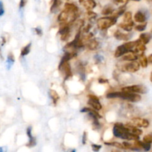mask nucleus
Returning <instances> with one entry per match:
<instances>
[{
  "label": "nucleus",
  "mask_w": 152,
  "mask_h": 152,
  "mask_svg": "<svg viewBox=\"0 0 152 152\" xmlns=\"http://www.w3.org/2000/svg\"><path fill=\"white\" fill-rule=\"evenodd\" d=\"M113 134L116 137L126 140L135 141L139 140V137L135 136V135L129 133L124 125L121 123H117L114 124V129H113Z\"/></svg>",
  "instance_id": "nucleus-1"
},
{
  "label": "nucleus",
  "mask_w": 152,
  "mask_h": 152,
  "mask_svg": "<svg viewBox=\"0 0 152 152\" xmlns=\"http://www.w3.org/2000/svg\"><path fill=\"white\" fill-rule=\"evenodd\" d=\"M106 97L108 99L113 98H120L125 99L126 101L132 102H138L141 100V96L137 94L125 93V92H111L106 95Z\"/></svg>",
  "instance_id": "nucleus-2"
},
{
  "label": "nucleus",
  "mask_w": 152,
  "mask_h": 152,
  "mask_svg": "<svg viewBox=\"0 0 152 152\" xmlns=\"http://www.w3.org/2000/svg\"><path fill=\"white\" fill-rule=\"evenodd\" d=\"M117 18L114 16H105L102 17L98 19L97 21V27L100 30L108 29L110 27L113 26L117 23Z\"/></svg>",
  "instance_id": "nucleus-3"
},
{
  "label": "nucleus",
  "mask_w": 152,
  "mask_h": 152,
  "mask_svg": "<svg viewBox=\"0 0 152 152\" xmlns=\"http://www.w3.org/2000/svg\"><path fill=\"white\" fill-rule=\"evenodd\" d=\"M147 91H148L147 88L143 85H133V86L123 87L122 88V92H125V93L143 94Z\"/></svg>",
  "instance_id": "nucleus-4"
},
{
  "label": "nucleus",
  "mask_w": 152,
  "mask_h": 152,
  "mask_svg": "<svg viewBox=\"0 0 152 152\" xmlns=\"http://www.w3.org/2000/svg\"><path fill=\"white\" fill-rule=\"evenodd\" d=\"M140 65L139 62L137 61H134V62H129L128 63L124 64L122 66L121 70L123 71H126V72L129 73H134L139 71Z\"/></svg>",
  "instance_id": "nucleus-5"
},
{
  "label": "nucleus",
  "mask_w": 152,
  "mask_h": 152,
  "mask_svg": "<svg viewBox=\"0 0 152 152\" xmlns=\"http://www.w3.org/2000/svg\"><path fill=\"white\" fill-rule=\"evenodd\" d=\"M131 124L137 128H148L150 123L148 120L140 117H134L131 120Z\"/></svg>",
  "instance_id": "nucleus-6"
},
{
  "label": "nucleus",
  "mask_w": 152,
  "mask_h": 152,
  "mask_svg": "<svg viewBox=\"0 0 152 152\" xmlns=\"http://www.w3.org/2000/svg\"><path fill=\"white\" fill-rule=\"evenodd\" d=\"M59 69L62 68V70L63 71L64 74L65 76V79L68 78V77H71L72 75V72H71V65H70V63L68 62H64V63L59 65Z\"/></svg>",
  "instance_id": "nucleus-7"
},
{
  "label": "nucleus",
  "mask_w": 152,
  "mask_h": 152,
  "mask_svg": "<svg viewBox=\"0 0 152 152\" xmlns=\"http://www.w3.org/2000/svg\"><path fill=\"white\" fill-rule=\"evenodd\" d=\"M125 127H126V129H127L128 132H129V133L135 135V136H140L141 134H142V131L140 130V129H138V128L135 127V126H134L132 124H126V126H125Z\"/></svg>",
  "instance_id": "nucleus-8"
},
{
  "label": "nucleus",
  "mask_w": 152,
  "mask_h": 152,
  "mask_svg": "<svg viewBox=\"0 0 152 152\" xmlns=\"http://www.w3.org/2000/svg\"><path fill=\"white\" fill-rule=\"evenodd\" d=\"M114 37L118 40H123V41H129L131 39L132 36L129 34H124V33L121 32L120 31L117 30L115 33H114Z\"/></svg>",
  "instance_id": "nucleus-9"
},
{
  "label": "nucleus",
  "mask_w": 152,
  "mask_h": 152,
  "mask_svg": "<svg viewBox=\"0 0 152 152\" xmlns=\"http://www.w3.org/2000/svg\"><path fill=\"white\" fill-rule=\"evenodd\" d=\"M81 112L83 113H88L89 114L90 117H96L98 120L100 118H102V116L99 114V112H97V111L91 108H84L81 110Z\"/></svg>",
  "instance_id": "nucleus-10"
},
{
  "label": "nucleus",
  "mask_w": 152,
  "mask_h": 152,
  "mask_svg": "<svg viewBox=\"0 0 152 152\" xmlns=\"http://www.w3.org/2000/svg\"><path fill=\"white\" fill-rule=\"evenodd\" d=\"M64 7H65L64 10H65V11H67L69 13H77L79 10L78 7L75 4H74V3H65Z\"/></svg>",
  "instance_id": "nucleus-11"
},
{
  "label": "nucleus",
  "mask_w": 152,
  "mask_h": 152,
  "mask_svg": "<svg viewBox=\"0 0 152 152\" xmlns=\"http://www.w3.org/2000/svg\"><path fill=\"white\" fill-rule=\"evenodd\" d=\"M88 104L91 107V108L96 111H99L102 109V105L99 102V99H89Z\"/></svg>",
  "instance_id": "nucleus-12"
},
{
  "label": "nucleus",
  "mask_w": 152,
  "mask_h": 152,
  "mask_svg": "<svg viewBox=\"0 0 152 152\" xmlns=\"http://www.w3.org/2000/svg\"><path fill=\"white\" fill-rule=\"evenodd\" d=\"M122 56H123L122 58H123V61H128V62H134V61H136L138 59V56L132 51L128 52L127 53H126V54Z\"/></svg>",
  "instance_id": "nucleus-13"
},
{
  "label": "nucleus",
  "mask_w": 152,
  "mask_h": 152,
  "mask_svg": "<svg viewBox=\"0 0 152 152\" xmlns=\"http://www.w3.org/2000/svg\"><path fill=\"white\" fill-rule=\"evenodd\" d=\"M134 19L135 22L141 24V23H144V22H145V20H146V16H145V15L142 12L138 11L134 14Z\"/></svg>",
  "instance_id": "nucleus-14"
},
{
  "label": "nucleus",
  "mask_w": 152,
  "mask_h": 152,
  "mask_svg": "<svg viewBox=\"0 0 152 152\" xmlns=\"http://www.w3.org/2000/svg\"><path fill=\"white\" fill-rule=\"evenodd\" d=\"M87 48L91 50H95L99 48V42L95 39H91L87 43Z\"/></svg>",
  "instance_id": "nucleus-15"
},
{
  "label": "nucleus",
  "mask_w": 152,
  "mask_h": 152,
  "mask_svg": "<svg viewBox=\"0 0 152 152\" xmlns=\"http://www.w3.org/2000/svg\"><path fill=\"white\" fill-rule=\"evenodd\" d=\"M134 25V22L132 21V22H129V23H125V22L120 23L119 24L118 26L119 28H120L121 29L124 30V31H127V32H130V31H132V29H133Z\"/></svg>",
  "instance_id": "nucleus-16"
},
{
  "label": "nucleus",
  "mask_w": 152,
  "mask_h": 152,
  "mask_svg": "<svg viewBox=\"0 0 152 152\" xmlns=\"http://www.w3.org/2000/svg\"><path fill=\"white\" fill-rule=\"evenodd\" d=\"M151 36L149 33H144V34H140V41L141 43H142L143 45H146L151 41Z\"/></svg>",
  "instance_id": "nucleus-17"
},
{
  "label": "nucleus",
  "mask_w": 152,
  "mask_h": 152,
  "mask_svg": "<svg viewBox=\"0 0 152 152\" xmlns=\"http://www.w3.org/2000/svg\"><path fill=\"white\" fill-rule=\"evenodd\" d=\"M83 6L88 10H91L96 6V3L94 0H85L83 2Z\"/></svg>",
  "instance_id": "nucleus-18"
},
{
  "label": "nucleus",
  "mask_w": 152,
  "mask_h": 152,
  "mask_svg": "<svg viewBox=\"0 0 152 152\" xmlns=\"http://www.w3.org/2000/svg\"><path fill=\"white\" fill-rule=\"evenodd\" d=\"M128 50H126V48H125L124 47H123V45H120L119 47H117V48L115 50V53H114V56L117 58L118 57H120V56H123L124 54H126V53H128ZM130 52V51H129Z\"/></svg>",
  "instance_id": "nucleus-19"
},
{
  "label": "nucleus",
  "mask_w": 152,
  "mask_h": 152,
  "mask_svg": "<svg viewBox=\"0 0 152 152\" xmlns=\"http://www.w3.org/2000/svg\"><path fill=\"white\" fill-rule=\"evenodd\" d=\"M27 134H28V137H29V143L27 145L29 147H32L34 145H35L36 141L34 137L32 136V134H31V127H29L27 129Z\"/></svg>",
  "instance_id": "nucleus-20"
},
{
  "label": "nucleus",
  "mask_w": 152,
  "mask_h": 152,
  "mask_svg": "<svg viewBox=\"0 0 152 152\" xmlns=\"http://www.w3.org/2000/svg\"><path fill=\"white\" fill-rule=\"evenodd\" d=\"M114 7H113L112 6L108 4V5L105 6V7H103V9L102 10V14L104 15V16H108V15L110 14H112V13H114Z\"/></svg>",
  "instance_id": "nucleus-21"
},
{
  "label": "nucleus",
  "mask_w": 152,
  "mask_h": 152,
  "mask_svg": "<svg viewBox=\"0 0 152 152\" xmlns=\"http://www.w3.org/2000/svg\"><path fill=\"white\" fill-rule=\"evenodd\" d=\"M138 59L140 60V65L142 68H146L148 65V59H147V56H145V55L142 54L140 55V56H138Z\"/></svg>",
  "instance_id": "nucleus-22"
},
{
  "label": "nucleus",
  "mask_w": 152,
  "mask_h": 152,
  "mask_svg": "<svg viewBox=\"0 0 152 152\" xmlns=\"http://www.w3.org/2000/svg\"><path fill=\"white\" fill-rule=\"evenodd\" d=\"M137 40L136 41H132V42H127L124 43L123 45V47L128 50V51H132L134 49V48L135 47V45H137Z\"/></svg>",
  "instance_id": "nucleus-23"
},
{
  "label": "nucleus",
  "mask_w": 152,
  "mask_h": 152,
  "mask_svg": "<svg viewBox=\"0 0 152 152\" xmlns=\"http://www.w3.org/2000/svg\"><path fill=\"white\" fill-rule=\"evenodd\" d=\"M49 95H50V98L52 99V100H53L54 104H56L57 102V101L59 99V96L56 91L50 90L49 91Z\"/></svg>",
  "instance_id": "nucleus-24"
},
{
  "label": "nucleus",
  "mask_w": 152,
  "mask_h": 152,
  "mask_svg": "<svg viewBox=\"0 0 152 152\" xmlns=\"http://www.w3.org/2000/svg\"><path fill=\"white\" fill-rule=\"evenodd\" d=\"M132 22V12L127 11L125 12L123 15V22L125 23H129Z\"/></svg>",
  "instance_id": "nucleus-25"
},
{
  "label": "nucleus",
  "mask_w": 152,
  "mask_h": 152,
  "mask_svg": "<svg viewBox=\"0 0 152 152\" xmlns=\"http://www.w3.org/2000/svg\"><path fill=\"white\" fill-rule=\"evenodd\" d=\"M31 43H29L28 45H27L26 46L23 48L22 50H21V56H25L26 55H28V53L31 51Z\"/></svg>",
  "instance_id": "nucleus-26"
},
{
  "label": "nucleus",
  "mask_w": 152,
  "mask_h": 152,
  "mask_svg": "<svg viewBox=\"0 0 152 152\" xmlns=\"http://www.w3.org/2000/svg\"><path fill=\"white\" fill-rule=\"evenodd\" d=\"M61 4V0H53V2L52 4L51 7H50V11L54 12V10H56V9H58L59 7Z\"/></svg>",
  "instance_id": "nucleus-27"
},
{
  "label": "nucleus",
  "mask_w": 152,
  "mask_h": 152,
  "mask_svg": "<svg viewBox=\"0 0 152 152\" xmlns=\"http://www.w3.org/2000/svg\"><path fill=\"white\" fill-rule=\"evenodd\" d=\"M106 145H112V146L116 147V148H120V149H125V148L123 147V144L120 143L118 142H105Z\"/></svg>",
  "instance_id": "nucleus-28"
},
{
  "label": "nucleus",
  "mask_w": 152,
  "mask_h": 152,
  "mask_svg": "<svg viewBox=\"0 0 152 152\" xmlns=\"http://www.w3.org/2000/svg\"><path fill=\"white\" fill-rule=\"evenodd\" d=\"M146 26H147L146 23L140 24V25H137L135 26V29H136V31H145V28H146Z\"/></svg>",
  "instance_id": "nucleus-29"
},
{
  "label": "nucleus",
  "mask_w": 152,
  "mask_h": 152,
  "mask_svg": "<svg viewBox=\"0 0 152 152\" xmlns=\"http://www.w3.org/2000/svg\"><path fill=\"white\" fill-rule=\"evenodd\" d=\"M142 142H145V143L151 144V142H152V136H151V134L145 135V136L143 137V141H142Z\"/></svg>",
  "instance_id": "nucleus-30"
},
{
  "label": "nucleus",
  "mask_w": 152,
  "mask_h": 152,
  "mask_svg": "<svg viewBox=\"0 0 152 152\" xmlns=\"http://www.w3.org/2000/svg\"><path fill=\"white\" fill-rule=\"evenodd\" d=\"M86 15H87V16L90 19H95V18L96 17V16H97V15H96V13H94V11H92V10H88L87 13H86Z\"/></svg>",
  "instance_id": "nucleus-31"
},
{
  "label": "nucleus",
  "mask_w": 152,
  "mask_h": 152,
  "mask_svg": "<svg viewBox=\"0 0 152 152\" xmlns=\"http://www.w3.org/2000/svg\"><path fill=\"white\" fill-rule=\"evenodd\" d=\"M91 147H92V149H93V151L95 152H98L101 148V145H96V144H92Z\"/></svg>",
  "instance_id": "nucleus-32"
},
{
  "label": "nucleus",
  "mask_w": 152,
  "mask_h": 152,
  "mask_svg": "<svg viewBox=\"0 0 152 152\" xmlns=\"http://www.w3.org/2000/svg\"><path fill=\"white\" fill-rule=\"evenodd\" d=\"M4 13V5H3L2 1H0V16H3Z\"/></svg>",
  "instance_id": "nucleus-33"
},
{
  "label": "nucleus",
  "mask_w": 152,
  "mask_h": 152,
  "mask_svg": "<svg viewBox=\"0 0 152 152\" xmlns=\"http://www.w3.org/2000/svg\"><path fill=\"white\" fill-rule=\"evenodd\" d=\"M91 28V24H88V25L83 28V32L87 33L88 34V33L89 32V31H90Z\"/></svg>",
  "instance_id": "nucleus-34"
},
{
  "label": "nucleus",
  "mask_w": 152,
  "mask_h": 152,
  "mask_svg": "<svg viewBox=\"0 0 152 152\" xmlns=\"http://www.w3.org/2000/svg\"><path fill=\"white\" fill-rule=\"evenodd\" d=\"M114 1L116 4H124L127 0H114Z\"/></svg>",
  "instance_id": "nucleus-35"
},
{
  "label": "nucleus",
  "mask_w": 152,
  "mask_h": 152,
  "mask_svg": "<svg viewBox=\"0 0 152 152\" xmlns=\"http://www.w3.org/2000/svg\"><path fill=\"white\" fill-rule=\"evenodd\" d=\"M27 1H28V0H20V1H19V7L22 8V7H25Z\"/></svg>",
  "instance_id": "nucleus-36"
},
{
  "label": "nucleus",
  "mask_w": 152,
  "mask_h": 152,
  "mask_svg": "<svg viewBox=\"0 0 152 152\" xmlns=\"http://www.w3.org/2000/svg\"><path fill=\"white\" fill-rule=\"evenodd\" d=\"M8 62H11V63L14 62V56L12 53H10V54L8 55Z\"/></svg>",
  "instance_id": "nucleus-37"
},
{
  "label": "nucleus",
  "mask_w": 152,
  "mask_h": 152,
  "mask_svg": "<svg viewBox=\"0 0 152 152\" xmlns=\"http://www.w3.org/2000/svg\"><path fill=\"white\" fill-rule=\"evenodd\" d=\"M98 82H99V83H101V84H105V83H108V80H106V79H105V78H102V77L99 78V80H98Z\"/></svg>",
  "instance_id": "nucleus-38"
},
{
  "label": "nucleus",
  "mask_w": 152,
  "mask_h": 152,
  "mask_svg": "<svg viewBox=\"0 0 152 152\" xmlns=\"http://www.w3.org/2000/svg\"><path fill=\"white\" fill-rule=\"evenodd\" d=\"M87 136H86V132H84V134H83V143L85 144L86 142V139H87Z\"/></svg>",
  "instance_id": "nucleus-39"
},
{
  "label": "nucleus",
  "mask_w": 152,
  "mask_h": 152,
  "mask_svg": "<svg viewBox=\"0 0 152 152\" xmlns=\"http://www.w3.org/2000/svg\"><path fill=\"white\" fill-rule=\"evenodd\" d=\"M35 31H37V34H38V35H42V33L41 29H39V28H36Z\"/></svg>",
  "instance_id": "nucleus-40"
},
{
  "label": "nucleus",
  "mask_w": 152,
  "mask_h": 152,
  "mask_svg": "<svg viewBox=\"0 0 152 152\" xmlns=\"http://www.w3.org/2000/svg\"><path fill=\"white\" fill-rule=\"evenodd\" d=\"M152 55L151 54V55H149V56H148V57H147V59H148V63H151L152 62Z\"/></svg>",
  "instance_id": "nucleus-41"
},
{
  "label": "nucleus",
  "mask_w": 152,
  "mask_h": 152,
  "mask_svg": "<svg viewBox=\"0 0 152 152\" xmlns=\"http://www.w3.org/2000/svg\"><path fill=\"white\" fill-rule=\"evenodd\" d=\"M79 1H80V4H83V2L85 1V0H79Z\"/></svg>",
  "instance_id": "nucleus-42"
},
{
  "label": "nucleus",
  "mask_w": 152,
  "mask_h": 152,
  "mask_svg": "<svg viewBox=\"0 0 152 152\" xmlns=\"http://www.w3.org/2000/svg\"><path fill=\"white\" fill-rule=\"evenodd\" d=\"M111 152H122V151H118V150H113V151H111Z\"/></svg>",
  "instance_id": "nucleus-43"
},
{
  "label": "nucleus",
  "mask_w": 152,
  "mask_h": 152,
  "mask_svg": "<svg viewBox=\"0 0 152 152\" xmlns=\"http://www.w3.org/2000/svg\"><path fill=\"white\" fill-rule=\"evenodd\" d=\"M0 152H2V149H1V148H0Z\"/></svg>",
  "instance_id": "nucleus-44"
},
{
  "label": "nucleus",
  "mask_w": 152,
  "mask_h": 152,
  "mask_svg": "<svg viewBox=\"0 0 152 152\" xmlns=\"http://www.w3.org/2000/svg\"><path fill=\"white\" fill-rule=\"evenodd\" d=\"M133 1H140V0H133Z\"/></svg>",
  "instance_id": "nucleus-45"
}]
</instances>
